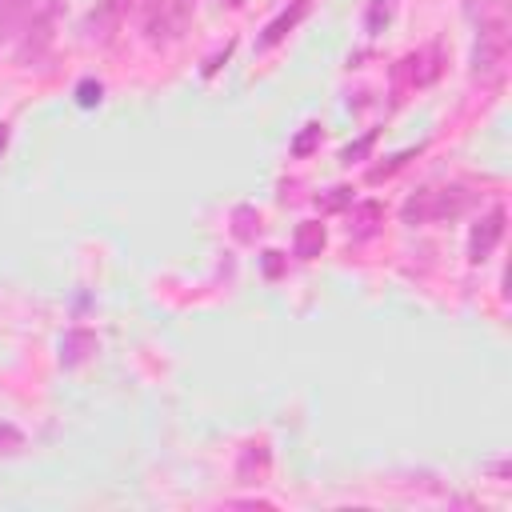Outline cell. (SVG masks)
I'll list each match as a JSON object with an SVG mask.
<instances>
[{"instance_id":"cell-5","label":"cell","mask_w":512,"mask_h":512,"mask_svg":"<svg viewBox=\"0 0 512 512\" xmlns=\"http://www.w3.org/2000/svg\"><path fill=\"white\" fill-rule=\"evenodd\" d=\"M272 472V448L268 440H248L240 448V460H236V480L240 484H264Z\"/></svg>"},{"instance_id":"cell-20","label":"cell","mask_w":512,"mask_h":512,"mask_svg":"<svg viewBox=\"0 0 512 512\" xmlns=\"http://www.w3.org/2000/svg\"><path fill=\"white\" fill-rule=\"evenodd\" d=\"M280 268H284L280 252H264V276H280Z\"/></svg>"},{"instance_id":"cell-23","label":"cell","mask_w":512,"mask_h":512,"mask_svg":"<svg viewBox=\"0 0 512 512\" xmlns=\"http://www.w3.org/2000/svg\"><path fill=\"white\" fill-rule=\"evenodd\" d=\"M224 4H232V8H240V4H244V0H224Z\"/></svg>"},{"instance_id":"cell-22","label":"cell","mask_w":512,"mask_h":512,"mask_svg":"<svg viewBox=\"0 0 512 512\" xmlns=\"http://www.w3.org/2000/svg\"><path fill=\"white\" fill-rule=\"evenodd\" d=\"M8 148V124H0V152Z\"/></svg>"},{"instance_id":"cell-8","label":"cell","mask_w":512,"mask_h":512,"mask_svg":"<svg viewBox=\"0 0 512 512\" xmlns=\"http://www.w3.org/2000/svg\"><path fill=\"white\" fill-rule=\"evenodd\" d=\"M324 244H328V232H324V224H320V220H304V224H296L292 252H296L300 260H316V256L324 252Z\"/></svg>"},{"instance_id":"cell-12","label":"cell","mask_w":512,"mask_h":512,"mask_svg":"<svg viewBox=\"0 0 512 512\" xmlns=\"http://www.w3.org/2000/svg\"><path fill=\"white\" fill-rule=\"evenodd\" d=\"M392 16H396V0H372V4H368V16H364L368 36H380V32L392 24Z\"/></svg>"},{"instance_id":"cell-1","label":"cell","mask_w":512,"mask_h":512,"mask_svg":"<svg viewBox=\"0 0 512 512\" xmlns=\"http://www.w3.org/2000/svg\"><path fill=\"white\" fill-rule=\"evenodd\" d=\"M508 60V16L500 0H488V8L480 12V36H476V52H472V76L492 84L504 72Z\"/></svg>"},{"instance_id":"cell-3","label":"cell","mask_w":512,"mask_h":512,"mask_svg":"<svg viewBox=\"0 0 512 512\" xmlns=\"http://www.w3.org/2000/svg\"><path fill=\"white\" fill-rule=\"evenodd\" d=\"M504 220H508V212L496 204V208H488V216H480V224L472 228V236H468V260L472 264H484L492 252H496V244H500V236H504Z\"/></svg>"},{"instance_id":"cell-16","label":"cell","mask_w":512,"mask_h":512,"mask_svg":"<svg viewBox=\"0 0 512 512\" xmlns=\"http://www.w3.org/2000/svg\"><path fill=\"white\" fill-rule=\"evenodd\" d=\"M416 152H420V148H408V152H396V156H392L388 164H376V168L368 172V180H384V176H392V172H396V168H404V164H408V160H412Z\"/></svg>"},{"instance_id":"cell-19","label":"cell","mask_w":512,"mask_h":512,"mask_svg":"<svg viewBox=\"0 0 512 512\" xmlns=\"http://www.w3.org/2000/svg\"><path fill=\"white\" fill-rule=\"evenodd\" d=\"M348 200H352V192H348V188H332V192L320 200V208H324V212H336V208H344Z\"/></svg>"},{"instance_id":"cell-4","label":"cell","mask_w":512,"mask_h":512,"mask_svg":"<svg viewBox=\"0 0 512 512\" xmlns=\"http://www.w3.org/2000/svg\"><path fill=\"white\" fill-rule=\"evenodd\" d=\"M440 52L436 48H424V52H412V56H404L400 64H396V72H392V80H396V92H408V88H420V84H428V80H436V72H440Z\"/></svg>"},{"instance_id":"cell-2","label":"cell","mask_w":512,"mask_h":512,"mask_svg":"<svg viewBox=\"0 0 512 512\" xmlns=\"http://www.w3.org/2000/svg\"><path fill=\"white\" fill-rule=\"evenodd\" d=\"M468 204L472 196L464 188H420L404 200L400 216L404 224H440V220H456Z\"/></svg>"},{"instance_id":"cell-11","label":"cell","mask_w":512,"mask_h":512,"mask_svg":"<svg viewBox=\"0 0 512 512\" xmlns=\"http://www.w3.org/2000/svg\"><path fill=\"white\" fill-rule=\"evenodd\" d=\"M232 236H236L240 244H248V240L260 236V212H256L252 204H236V208H232Z\"/></svg>"},{"instance_id":"cell-18","label":"cell","mask_w":512,"mask_h":512,"mask_svg":"<svg viewBox=\"0 0 512 512\" xmlns=\"http://www.w3.org/2000/svg\"><path fill=\"white\" fill-rule=\"evenodd\" d=\"M372 144H376V132H364V136H360L356 144H348V148L340 152V160H344V164H352V160H364Z\"/></svg>"},{"instance_id":"cell-10","label":"cell","mask_w":512,"mask_h":512,"mask_svg":"<svg viewBox=\"0 0 512 512\" xmlns=\"http://www.w3.org/2000/svg\"><path fill=\"white\" fill-rule=\"evenodd\" d=\"M116 24H120V8H116V0H104L100 12L88 16V36L100 40V44H108L112 32H116Z\"/></svg>"},{"instance_id":"cell-14","label":"cell","mask_w":512,"mask_h":512,"mask_svg":"<svg viewBox=\"0 0 512 512\" xmlns=\"http://www.w3.org/2000/svg\"><path fill=\"white\" fill-rule=\"evenodd\" d=\"M28 8H32V0H0V28H16V24H24Z\"/></svg>"},{"instance_id":"cell-15","label":"cell","mask_w":512,"mask_h":512,"mask_svg":"<svg viewBox=\"0 0 512 512\" xmlns=\"http://www.w3.org/2000/svg\"><path fill=\"white\" fill-rule=\"evenodd\" d=\"M24 452V432L16 424H0V456H16Z\"/></svg>"},{"instance_id":"cell-21","label":"cell","mask_w":512,"mask_h":512,"mask_svg":"<svg viewBox=\"0 0 512 512\" xmlns=\"http://www.w3.org/2000/svg\"><path fill=\"white\" fill-rule=\"evenodd\" d=\"M228 52H232V44H228V48H224V52H220V56H212V60H208V64H204V76H212V72H216V68H220V64H224V60H228Z\"/></svg>"},{"instance_id":"cell-7","label":"cell","mask_w":512,"mask_h":512,"mask_svg":"<svg viewBox=\"0 0 512 512\" xmlns=\"http://www.w3.org/2000/svg\"><path fill=\"white\" fill-rule=\"evenodd\" d=\"M304 12H308V0H292L276 20H268L264 24V32H260V48H272V44H280L300 20H304Z\"/></svg>"},{"instance_id":"cell-17","label":"cell","mask_w":512,"mask_h":512,"mask_svg":"<svg viewBox=\"0 0 512 512\" xmlns=\"http://www.w3.org/2000/svg\"><path fill=\"white\" fill-rule=\"evenodd\" d=\"M100 96H104V88H100L96 80H80V84H76V104H80V108L100 104Z\"/></svg>"},{"instance_id":"cell-13","label":"cell","mask_w":512,"mask_h":512,"mask_svg":"<svg viewBox=\"0 0 512 512\" xmlns=\"http://www.w3.org/2000/svg\"><path fill=\"white\" fill-rule=\"evenodd\" d=\"M320 140H324V128H320V124H304V128H300V136L292 140V148H288V152H292L296 160H304V156H312V152L320 148Z\"/></svg>"},{"instance_id":"cell-9","label":"cell","mask_w":512,"mask_h":512,"mask_svg":"<svg viewBox=\"0 0 512 512\" xmlns=\"http://www.w3.org/2000/svg\"><path fill=\"white\" fill-rule=\"evenodd\" d=\"M380 220H384V208H380L376 200H364V204L352 208V224H348V232H352L356 240H368V236L380 228Z\"/></svg>"},{"instance_id":"cell-6","label":"cell","mask_w":512,"mask_h":512,"mask_svg":"<svg viewBox=\"0 0 512 512\" xmlns=\"http://www.w3.org/2000/svg\"><path fill=\"white\" fill-rule=\"evenodd\" d=\"M92 352H96V332H88V328H68V332L60 336V364H64V368L84 364Z\"/></svg>"}]
</instances>
